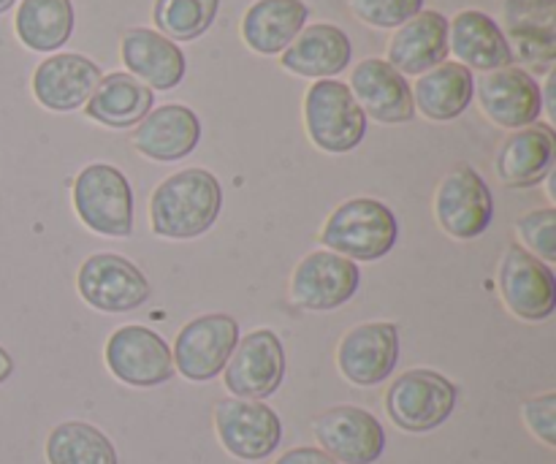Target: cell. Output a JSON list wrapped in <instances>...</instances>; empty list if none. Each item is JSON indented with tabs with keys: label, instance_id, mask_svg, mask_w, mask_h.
<instances>
[{
	"label": "cell",
	"instance_id": "obj_23",
	"mask_svg": "<svg viewBox=\"0 0 556 464\" xmlns=\"http://www.w3.org/2000/svg\"><path fill=\"white\" fill-rule=\"evenodd\" d=\"M448 52L470 71H489L514 65V49L503 27L478 9H465L448 22Z\"/></svg>",
	"mask_w": 556,
	"mask_h": 464
},
{
	"label": "cell",
	"instance_id": "obj_29",
	"mask_svg": "<svg viewBox=\"0 0 556 464\" xmlns=\"http://www.w3.org/2000/svg\"><path fill=\"white\" fill-rule=\"evenodd\" d=\"M16 38L33 52H58L74 33L71 0H20L14 16Z\"/></svg>",
	"mask_w": 556,
	"mask_h": 464
},
{
	"label": "cell",
	"instance_id": "obj_24",
	"mask_svg": "<svg viewBox=\"0 0 556 464\" xmlns=\"http://www.w3.org/2000/svg\"><path fill=\"white\" fill-rule=\"evenodd\" d=\"M353 43L342 27L331 22H315L304 27L291 47L280 54L282 68L307 79H334L351 65Z\"/></svg>",
	"mask_w": 556,
	"mask_h": 464
},
{
	"label": "cell",
	"instance_id": "obj_21",
	"mask_svg": "<svg viewBox=\"0 0 556 464\" xmlns=\"http://www.w3.org/2000/svg\"><path fill=\"white\" fill-rule=\"evenodd\" d=\"M201 141L199 114L182 103L157 106L136 125L130 145L139 155L155 163H174L188 158Z\"/></svg>",
	"mask_w": 556,
	"mask_h": 464
},
{
	"label": "cell",
	"instance_id": "obj_22",
	"mask_svg": "<svg viewBox=\"0 0 556 464\" xmlns=\"http://www.w3.org/2000/svg\"><path fill=\"white\" fill-rule=\"evenodd\" d=\"M448 60V16L434 9H421L413 20L396 27L389 41L386 63L402 76H421Z\"/></svg>",
	"mask_w": 556,
	"mask_h": 464
},
{
	"label": "cell",
	"instance_id": "obj_11",
	"mask_svg": "<svg viewBox=\"0 0 556 464\" xmlns=\"http://www.w3.org/2000/svg\"><path fill=\"white\" fill-rule=\"evenodd\" d=\"M362 288V269L356 261L331 250L304 255L291 277V299L309 313H331L351 302Z\"/></svg>",
	"mask_w": 556,
	"mask_h": 464
},
{
	"label": "cell",
	"instance_id": "obj_8",
	"mask_svg": "<svg viewBox=\"0 0 556 464\" xmlns=\"http://www.w3.org/2000/svg\"><path fill=\"white\" fill-rule=\"evenodd\" d=\"M239 342V324L226 313L199 315L174 340V369L193 384H206L226 369Z\"/></svg>",
	"mask_w": 556,
	"mask_h": 464
},
{
	"label": "cell",
	"instance_id": "obj_19",
	"mask_svg": "<svg viewBox=\"0 0 556 464\" xmlns=\"http://www.w3.org/2000/svg\"><path fill=\"white\" fill-rule=\"evenodd\" d=\"M556 161V134L548 123H532L510 130L500 145L494 172L505 188H535L552 177Z\"/></svg>",
	"mask_w": 556,
	"mask_h": 464
},
{
	"label": "cell",
	"instance_id": "obj_31",
	"mask_svg": "<svg viewBox=\"0 0 556 464\" xmlns=\"http://www.w3.org/2000/svg\"><path fill=\"white\" fill-rule=\"evenodd\" d=\"M220 0H155L152 20H155L157 33L179 41H195L204 36L215 22Z\"/></svg>",
	"mask_w": 556,
	"mask_h": 464
},
{
	"label": "cell",
	"instance_id": "obj_2",
	"mask_svg": "<svg viewBox=\"0 0 556 464\" xmlns=\"http://www.w3.org/2000/svg\"><path fill=\"white\" fill-rule=\"evenodd\" d=\"M400 223L383 201L358 196L337 206L324 223L320 242L326 250L351 261H378L394 250Z\"/></svg>",
	"mask_w": 556,
	"mask_h": 464
},
{
	"label": "cell",
	"instance_id": "obj_7",
	"mask_svg": "<svg viewBox=\"0 0 556 464\" xmlns=\"http://www.w3.org/2000/svg\"><path fill=\"white\" fill-rule=\"evenodd\" d=\"M434 217L451 239L483 237L494 221V199L486 179L472 166L451 168L434 193Z\"/></svg>",
	"mask_w": 556,
	"mask_h": 464
},
{
	"label": "cell",
	"instance_id": "obj_15",
	"mask_svg": "<svg viewBox=\"0 0 556 464\" xmlns=\"http://www.w3.org/2000/svg\"><path fill=\"white\" fill-rule=\"evenodd\" d=\"M476 96L483 114L505 130H519L538 123L543 114V87L535 74L521 65L489 71L476 81Z\"/></svg>",
	"mask_w": 556,
	"mask_h": 464
},
{
	"label": "cell",
	"instance_id": "obj_17",
	"mask_svg": "<svg viewBox=\"0 0 556 464\" xmlns=\"http://www.w3.org/2000/svg\"><path fill=\"white\" fill-rule=\"evenodd\" d=\"M348 87L367 120L372 117L383 125H402L416 117L410 81L383 58L362 60L353 68Z\"/></svg>",
	"mask_w": 556,
	"mask_h": 464
},
{
	"label": "cell",
	"instance_id": "obj_18",
	"mask_svg": "<svg viewBox=\"0 0 556 464\" xmlns=\"http://www.w3.org/2000/svg\"><path fill=\"white\" fill-rule=\"evenodd\" d=\"M101 68L76 52H54L33 74V96L49 112H76L90 101L101 81Z\"/></svg>",
	"mask_w": 556,
	"mask_h": 464
},
{
	"label": "cell",
	"instance_id": "obj_32",
	"mask_svg": "<svg viewBox=\"0 0 556 464\" xmlns=\"http://www.w3.org/2000/svg\"><path fill=\"white\" fill-rule=\"evenodd\" d=\"M516 234L521 239V248L541 259L543 264L552 266L556 261V212L552 206L546 210L527 212L516 223Z\"/></svg>",
	"mask_w": 556,
	"mask_h": 464
},
{
	"label": "cell",
	"instance_id": "obj_33",
	"mask_svg": "<svg viewBox=\"0 0 556 464\" xmlns=\"http://www.w3.org/2000/svg\"><path fill=\"white\" fill-rule=\"evenodd\" d=\"M424 9V0H351V11L364 25L394 30Z\"/></svg>",
	"mask_w": 556,
	"mask_h": 464
},
{
	"label": "cell",
	"instance_id": "obj_35",
	"mask_svg": "<svg viewBox=\"0 0 556 464\" xmlns=\"http://www.w3.org/2000/svg\"><path fill=\"white\" fill-rule=\"evenodd\" d=\"M275 464H337L326 451L313 449V446H299V449L286 451L282 456H277Z\"/></svg>",
	"mask_w": 556,
	"mask_h": 464
},
{
	"label": "cell",
	"instance_id": "obj_3",
	"mask_svg": "<svg viewBox=\"0 0 556 464\" xmlns=\"http://www.w3.org/2000/svg\"><path fill=\"white\" fill-rule=\"evenodd\" d=\"M74 210L90 231L125 239L134 234V190L112 163H90L74 179Z\"/></svg>",
	"mask_w": 556,
	"mask_h": 464
},
{
	"label": "cell",
	"instance_id": "obj_10",
	"mask_svg": "<svg viewBox=\"0 0 556 464\" xmlns=\"http://www.w3.org/2000/svg\"><path fill=\"white\" fill-rule=\"evenodd\" d=\"M497 288L505 308L527 324H541L556 310V277L548 264L510 244L497 269Z\"/></svg>",
	"mask_w": 556,
	"mask_h": 464
},
{
	"label": "cell",
	"instance_id": "obj_13",
	"mask_svg": "<svg viewBox=\"0 0 556 464\" xmlns=\"http://www.w3.org/2000/svg\"><path fill=\"white\" fill-rule=\"evenodd\" d=\"M79 297L101 313H130L150 299V280L144 272L117 253H96L76 275Z\"/></svg>",
	"mask_w": 556,
	"mask_h": 464
},
{
	"label": "cell",
	"instance_id": "obj_37",
	"mask_svg": "<svg viewBox=\"0 0 556 464\" xmlns=\"http://www.w3.org/2000/svg\"><path fill=\"white\" fill-rule=\"evenodd\" d=\"M16 0H0V14H5L9 9H14Z\"/></svg>",
	"mask_w": 556,
	"mask_h": 464
},
{
	"label": "cell",
	"instance_id": "obj_12",
	"mask_svg": "<svg viewBox=\"0 0 556 464\" xmlns=\"http://www.w3.org/2000/svg\"><path fill=\"white\" fill-rule=\"evenodd\" d=\"M215 432L223 449L242 462H261L282 443V422L269 405L253 400H220L215 405Z\"/></svg>",
	"mask_w": 556,
	"mask_h": 464
},
{
	"label": "cell",
	"instance_id": "obj_28",
	"mask_svg": "<svg viewBox=\"0 0 556 464\" xmlns=\"http://www.w3.org/2000/svg\"><path fill=\"white\" fill-rule=\"evenodd\" d=\"M155 96L147 85H141L128 71H114L101 76L98 87L92 90L90 101L85 103V114L106 128L125 130L136 128L147 114L152 112Z\"/></svg>",
	"mask_w": 556,
	"mask_h": 464
},
{
	"label": "cell",
	"instance_id": "obj_34",
	"mask_svg": "<svg viewBox=\"0 0 556 464\" xmlns=\"http://www.w3.org/2000/svg\"><path fill=\"white\" fill-rule=\"evenodd\" d=\"M521 416H525V424L530 427V432L535 435L538 440H543L548 449H556V394L554 391L527 400L525 407H521Z\"/></svg>",
	"mask_w": 556,
	"mask_h": 464
},
{
	"label": "cell",
	"instance_id": "obj_25",
	"mask_svg": "<svg viewBox=\"0 0 556 464\" xmlns=\"http://www.w3.org/2000/svg\"><path fill=\"white\" fill-rule=\"evenodd\" d=\"M556 0H505V22L510 30L514 60L535 71H552L556 58Z\"/></svg>",
	"mask_w": 556,
	"mask_h": 464
},
{
	"label": "cell",
	"instance_id": "obj_26",
	"mask_svg": "<svg viewBox=\"0 0 556 464\" xmlns=\"http://www.w3.org/2000/svg\"><path fill=\"white\" fill-rule=\"evenodd\" d=\"M410 90L416 112H421L432 123H451L470 109L476 98V76L456 60H445L418 76Z\"/></svg>",
	"mask_w": 556,
	"mask_h": 464
},
{
	"label": "cell",
	"instance_id": "obj_27",
	"mask_svg": "<svg viewBox=\"0 0 556 464\" xmlns=\"http://www.w3.org/2000/svg\"><path fill=\"white\" fill-rule=\"evenodd\" d=\"M307 16L304 0H255L242 16V41L264 58L282 54L307 27Z\"/></svg>",
	"mask_w": 556,
	"mask_h": 464
},
{
	"label": "cell",
	"instance_id": "obj_30",
	"mask_svg": "<svg viewBox=\"0 0 556 464\" xmlns=\"http://www.w3.org/2000/svg\"><path fill=\"white\" fill-rule=\"evenodd\" d=\"M49 464H119L112 440L87 422H65L47 438Z\"/></svg>",
	"mask_w": 556,
	"mask_h": 464
},
{
	"label": "cell",
	"instance_id": "obj_6",
	"mask_svg": "<svg viewBox=\"0 0 556 464\" xmlns=\"http://www.w3.org/2000/svg\"><path fill=\"white\" fill-rule=\"evenodd\" d=\"M106 367L119 384L134 386V389H155L174 378L172 348L157 331L147 329L141 324L119 326L109 335Z\"/></svg>",
	"mask_w": 556,
	"mask_h": 464
},
{
	"label": "cell",
	"instance_id": "obj_4",
	"mask_svg": "<svg viewBox=\"0 0 556 464\" xmlns=\"http://www.w3.org/2000/svg\"><path fill=\"white\" fill-rule=\"evenodd\" d=\"M304 130L318 150L342 155L367 136V114L340 79H318L304 96Z\"/></svg>",
	"mask_w": 556,
	"mask_h": 464
},
{
	"label": "cell",
	"instance_id": "obj_5",
	"mask_svg": "<svg viewBox=\"0 0 556 464\" xmlns=\"http://www.w3.org/2000/svg\"><path fill=\"white\" fill-rule=\"evenodd\" d=\"M459 389L434 369H410L391 384L386 413L402 432L427 435L443 427L456 411Z\"/></svg>",
	"mask_w": 556,
	"mask_h": 464
},
{
	"label": "cell",
	"instance_id": "obj_16",
	"mask_svg": "<svg viewBox=\"0 0 556 464\" xmlns=\"http://www.w3.org/2000/svg\"><path fill=\"white\" fill-rule=\"evenodd\" d=\"M400 362V329L389 321H369L348 331L337 348V367L353 386H380Z\"/></svg>",
	"mask_w": 556,
	"mask_h": 464
},
{
	"label": "cell",
	"instance_id": "obj_20",
	"mask_svg": "<svg viewBox=\"0 0 556 464\" xmlns=\"http://www.w3.org/2000/svg\"><path fill=\"white\" fill-rule=\"evenodd\" d=\"M123 65L141 85L155 90H174L188 74V60L179 43L150 27H128L119 41Z\"/></svg>",
	"mask_w": 556,
	"mask_h": 464
},
{
	"label": "cell",
	"instance_id": "obj_1",
	"mask_svg": "<svg viewBox=\"0 0 556 464\" xmlns=\"http://www.w3.org/2000/svg\"><path fill=\"white\" fill-rule=\"evenodd\" d=\"M223 210L220 179L206 168H182L155 188L150 199V228L163 239H199Z\"/></svg>",
	"mask_w": 556,
	"mask_h": 464
},
{
	"label": "cell",
	"instance_id": "obj_14",
	"mask_svg": "<svg viewBox=\"0 0 556 464\" xmlns=\"http://www.w3.org/2000/svg\"><path fill=\"white\" fill-rule=\"evenodd\" d=\"M320 451L337 464H375L386 451L383 424L356 405H337L313 422Z\"/></svg>",
	"mask_w": 556,
	"mask_h": 464
},
{
	"label": "cell",
	"instance_id": "obj_36",
	"mask_svg": "<svg viewBox=\"0 0 556 464\" xmlns=\"http://www.w3.org/2000/svg\"><path fill=\"white\" fill-rule=\"evenodd\" d=\"M11 375H14V359H11V353L0 346V386H3Z\"/></svg>",
	"mask_w": 556,
	"mask_h": 464
},
{
	"label": "cell",
	"instance_id": "obj_9",
	"mask_svg": "<svg viewBox=\"0 0 556 464\" xmlns=\"http://www.w3.org/2000/svg\"><path fill=\"white\" fill-rule=\"evenodd\" d=\"M223 384L237 400L264 402L275 394L286 378V348L271 329H255L237 342L226 369Z\"/></svg>",
	"mask_w": 556,
	"mask_h": 464
}]
</instances>
